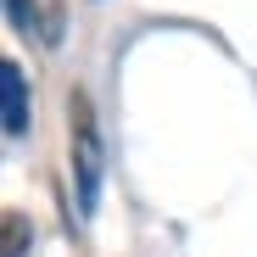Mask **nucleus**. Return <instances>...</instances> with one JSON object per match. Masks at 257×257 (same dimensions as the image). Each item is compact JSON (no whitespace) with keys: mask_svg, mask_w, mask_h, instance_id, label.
<instances>
[{"mask_svg":"<svg viewBox=\"0 0 257 257\" xmlns=\"http://www.w3.org/2000/svg\"><path fill=\"white\" fill-rule=\"evenodd\" d=\"M67 157H73L78 207L95 212V201H101V174H106V151H101L95 106H90V95H84V90H73V101H67Z\"/></svg>","mask_w":257,"mask_h":257,"instance_id":"f257e3e1","label":"nucleus"},{"mask_svg":"<svg viewBox=\"0 0 257 257\" xmlns=\"http://www.w3.org/2000/svg\"><path fill=\"white\" fill-rule=\"evenodd\" d=\"M0 84H6V140H23L28 135V78L17 62H0Z\"/></svg>","mask_w":257,"mask_h":257,"instance_id":"f03ea898","label":"nucleus"},{"mask_svg":"<svg viewBox=\"0 0 257 257\" xmlns=\"http://www.w3.org/2000/svg\"><path fill=\"white\" fill-rule=\"evenodd\" d=\"M28 12H34V34L45 45H62V0H28Z\"/></svg>","mask_w":257,"mask_h":257,"instance_id":"7ed1b4c3","label":"nucleus"},{"mask_svg":"<svg viewBox=\"0 0 257 257\" xmlns=\"http://www.w3.org/2000/svg\"><path fill=\"white\" fill-rule=\"evenodd\" d=\"M28 229L34 224L23 218V212H6V251H0V257H23V240H34Z\"/></svg>","mask_w":257,"mask_h":257,"instance_id":"20e7f679","label":"nucleus"},{"mask_svg":"<svg viewBox=\"0 0 257 257\" xmlns=\"http://www.w3.org/2000/svg\"><path fill=\"white\" fill-rule=\"evenodd\" d=\"M6 17H12V28L34 34V12H28V0H6Z\"/></svg>","mask_w":257,"mask_h":257,"instance_id":"39448f33","label":"nucleus"}]
</instances>
